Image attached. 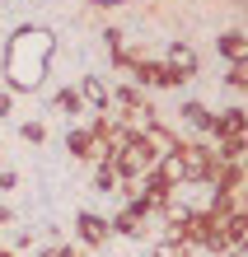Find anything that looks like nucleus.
Segmentation results:
<instances>
[{"label": "nucleus", "instance_id": "f257e3e1", "mask_svg": "<svg viewBox=\"0 0 248 257\" xmlns=\"http://www.w3.org/2000/svg\"><path fill=\"white\" fill-rule=\"evenodd\" d=\"M52 61V33L47 28H19L10 38V56H5V75L19 89H38Z\"/></svg>", "mask_w": 248, "mask_h": 257}, {"label": "nucleus", "instance_id": "f03ea898", "mask_svg": "<svg viewBox=\"0 0 248 257\" xmlns=\"http://www.w3.org/2000/svg\"><path fill=\"white\" fill-rule=\"evenodd\" d=\"M80 234H85V238H94V243H99V238H103V220L85 215V220H80Z\"/></svg>", "mask_w": 248, "mask_h": 257}, {"label": "nucleus", "instance_id": "7ed1b4c3", "mask_svg": "<svg viewBox=\"0 0 248 257\" xmlns=\"http://www.w3.org/2000/svg\"><path fill=\"white\" fill-rule=\"evenodd\" d=\"M42 257H70V252L66 248H52V252H42Z\"/></svg>", "mask_w": 248, "mask_h": 257}, {"label": "nucleus", "instance_id": "20e7f679", "mask_svg": "<svg viewBox=\"0 0 248 257\" xmlns=\"http://www.w3.org/2000/svg\"><path fill=\"white\" fill-rule=\"evenodd\" d=\"M0 257H10V252H5V248H0Z\"/></svg>", "mask_w": 248, "mask_h": 257}]
</instances>
